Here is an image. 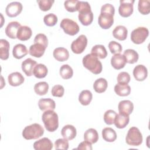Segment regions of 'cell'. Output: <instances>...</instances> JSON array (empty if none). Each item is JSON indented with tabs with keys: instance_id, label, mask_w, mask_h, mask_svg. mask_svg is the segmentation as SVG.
I'll use <instances>...</instances> for the list:
<instances>
[{
	"instance_id": "4fadbf2b",
	"label": "cell",
	"mask_w": 150,
	"mask_h": 150,
	"mask_svg": "<svg viewBox=\"0 0 150 150\" xmlns=\"http://www.w3.org/2000/svg\"><path fill=\"white\" fill-rule=\"evenodd\" d=\"M53 146L52 142L46 137L42 138L33 144V148L35 150H50Z\"/></svg>"
},
{
	"instance_id": "f1b7e54d",
	"label": "cell",
	"mask_w": 150,
	"mask_h": 150,
	"mask_svg": "<svg viewBox=\"0 0 150 150\" xmlns=\"http://www.w3.org/2000/svg\"><path fill=\"white\" fill-rule=\"evenodd\" d=\"M102 137L105 141L112 142L117 139V134L112 128L106 127L102 130Z\"/></svg>"
},
{
	"instance_id": "9c48e42d",
	"label": "cell",
	"mask_w": 150,
	"mask_h": 150,
	"mask_svg": "<svg viewBox=\"0 0 150 150\" xmlns=\"http://www.w3.org/2000/svg\"><path fill=\"white\" fill-rule=\"evenodd\" d=\"M87 45V38L84 35H80L71 44V49L74 53L80 54L84 52Z\"/></svg>"
},
{
	"instance_id": "b9f144b4",
	"label": "cell",
	"mask_w": 150,
	"mask_h": 150,
	"mask_svg": "<svg viewBox=\"0 0 150 150\" xmlns=\"http://www.w3.org/2000/svg\"><path fill=\"white\" fill-rule=\"evenodd\" d=\"M77 0H67L64 1V6L67 11L70 12H74L77 11Z\"/></svg>"
},
{
	"instance_id": "ffe728a7",
	"label": "cell",
	"mask_w": 150,
	"mask_h": 150,
	"mask_svg": "<svg viewBox=\"0 0 150 150\" xmlns=\"http://www.w3.org/2000/svg\"><path fill=\"white\" fill-rule=\"evenodd\" d=\"M38 106L42 111L54 110L56 108V104L52 98H40L38 101Z\"/></svg>"
},
{
	"instance_id": "4316f807",
	"label": "cell",
	"mask_w": 150,
	"mask_h": 150,
	"mask_svg": "<svg viewBox=\"0 0 150 150\" xmlns=\"http://www.w3.org/2000/svg\"><path fill=\"white\" fill-rule=\"evenodd\" d=\"M10 45L8 40L1 39L0 40V58L2 60H7L9 57Z\"/></svg>"
},
{
	"instance_id": "8fae6325",
	"label": "cell",
	"mask_w": 150,
	"mask_h": 150,
	"mask_svg": "<svg viewBox=\"0 0 150 150\" xmlns=\"http://www.w3.org/2000/svg\"><path fill=\"white\" fill-rule=\"evenodd\" d=\"M22 5L19 2H12L8 4L5 9V12L7 16L13 18L19 15L22 11Z\"/></svg>"
},
{
	"instance_id": "4dcf8cb0",
	"label": "cell",
	"mask_w": 150,
	"mask_h": 150,
	"mask_svg": "<svg viewBox=\"0 0 150 150\" xmlns=\"http://www.w3.org/2000/svg\"><path fill=\"white\" fill-rule=\"evenodd\" d=\"M48 72L47 67L42 63L37 64L33 71V74L38 79H42L46 76Z\"/></svg>"
},
{
	"instance_id": "f35d334b",
	"label": "cell",
	"mask_w": 150,
	"mask_h": 150,
	"mask_svg": "<svg viewBox=\"0 0 150 150\" xmlns=\"http://www.w3.org/2000/svg\"><path fill=\"white\" fill-rule=\"evenodd\" d=\"M117 112L112 110H108L104 114V121L108 125H112L114 122Z\"/></svg>"
},
{
	"instance_id": "7402d4cb",
	"label": "cell",
	"mask_w": 150,
	"mask_h": 150,
	"mask_svg": "<svg viewBox=\"0 0 150 150\" xmlns=\"http://www.w3.org/2000/svg\"><path fill=\"white\" fill-rule=\"evenodd\" d=\"M129 117L128 115L124 114L123 113L119 112L118 114H117L114 122L115 126L120 129L125 128L129 123Z\"/></svg>"
},
{
	"instance_id": "cb8c5ba5",
	"label": "cell",
	"mask_w": 150,
	"mask_h": 150,
	"mask_svg": "<svg viewBox=\"0 0 150 150\" xmlns=\"http://www.w3.org/2000/svg\"><path fill=\"white\" fill-rule=\"evenodd\" d=\"M32 35V31L30 27L28 26H21L17 32V38L22 41L29 39Z\"/></svg>"
},
{
	"instance_id": "d4e9b609",
	"label": "cell",
	"mask_w": 150,
	"mask_h": 150,
	"mask_svg": "<svg viewBox=\"0 0 150 150\" xmlns=\"http://www.w3.org/2000/svg\"><path fill=\"white\" fill-rule=\"evenodd\" d=\"M28 53V50L25 45L19 43L14 46L12 50L13 57L17 59H21Z\"/></svg>"
},
{
	"instance_id": "9a60e30c",
	"label": "cell",
	"mask_w": 150,
	"mask_h": 150,
	"mask_svg": "<svg viewBox=\"0 0 150 150\" xmlns=\"http://www.w3.org/2000/svg\"><path fill=\"white\" fill-rule=\"evenodd\" d=\"M36 64L37 62L35 60L31 58H28L22 62L21 64L22 70L27 76H31L33 74V69Z\"/></svg>"
},
{
	"instance_id": "44dd1931",
	"label": "cell",
	"mask_w": 150,
	"mask_h": 150,
	"mask_svg": "<svg viewBox=\"0 0 150 150\" xmlns=\"http://www.w3.org/2000/svg\"><path fill=\"white\" fill-rule=\"evenodd\" d=\"M53 57L56 60L59 62H64L69 57V53L64 47H57L53 52Z\"/></svg>"
},
{
	"instance_id": "c3c4849f",
	"label": "cell",
	"mask_w": 150,
	"mask_h": 150,
	"mask_svg": "<svg viewBox=\"0 0 150 150\" xmlns=\"http://www.w3.org/2000/svg\"><path fill=\"white\" fill-rule=\"evenodd\" d=\"M93 148L91 146V144L87 141H83L80 144H79L78 147L76 149H87V150H92Z\"/></svg>"
},
{
	"instance_id": "6da1fadb",
	"label": "cell",
	"mask_w": 150,
	"mask_h": 150,
	"mask_svg": "<svg viewBox=\"0 0 150 150\" xmlns=\"http://www.w3.org/2000/svg\"><path fill=\"white\" fill-rule=\"evenodd\" d=\"M115 13L114 6L111 4H105L101 8V13L98 18L100 26L104 29H109L114 23V15Z\"/></svg>"
},
{
	"instance_id": "1f68e13d",
	"label": "cell",
	"mask_w": 150,
	"mask_h": 150,
	"mask_svg": "<svg viewBox=\"0 0 150 150\" xmlns=\"http://www.w3.org/2000/svg\"><path fill=\"white\" fill-rule=\"evenodd\" d=\"M91 53L101 59L105 58L107 56V52L105 47L101 45L94 46L91 50Z\"/></svg>"
},
{
	"instance_id": "d6a6232c",
	"label": "cell",
	"mask_w": 150,
	"mask_h": 150,
	"mask_svg": "<svg viewBox=\"0 0 150 150\" xmlns=\"http://www.w3.org/2000/svg\"><path fill=\"white\" fill-rule=\"evenodd\" d=\"M114 91L119 96H127L131 93V87L128 84L118 83L114 86Z\"/></svg>"
},
{
	"instance_id": "8d00e7d4",
	"label": "cell",
	"mask_w": 150,
	"mask_h": 150,
	"mask_svg": "<svg viewBox=\"0 0 150 150\" xmlns=\"http://www.w3.org/2000/svg\"><path fill=\"white\" fill-rule=\"evenodd\" d=\"M59 73L63 79H69L73 75V70L69 64H63L60 68Z\"/></svg>"
},
{
	"instance_id": "7bdbcfd3",
	"label": "cell",
	"mask_w": 150,
	"mask_h": 150,
	"mask_svg": "<svg viewBox=\"0 0 150 150\" xmlns=\"http://www.w3.org/2000/svg\"><path fill=\"white\" fill-rule=\"evenodd\" d=\"M117 80L118 83L119 84H128V83L130 81L131 77L128 73L126 71H122L118 74Z\"/></svg>"
},
{
	"instance_id": "ee69618b",
	"label": "cell",
	"mask_w": 150,
	"mask_h": 150,
	"mask_svg": "<svg viewBox=\"0 0 150 150\" xmlns=\"http://www.w3.org/2000/svg\"><path fill=\"white\" fill-rule=\"evenodd\" d=\"M37 2L38 3L40 10L43 11H47L51 8L54 1L52 0H38L37 1Z\"/></svg>"
},
{
	"instance_id": "836d02e7",
	"label": "cell",
	"mask_w": 150,
	"mask_h": 150,
	"mask_svg": "<svg viewBox=\"0 0 150 150\" xmlns=\"http://www.w3.org/2000/svg\"><path fill=\"white\" fill-rule=\"evenodd\" d=\"M107 86V81L104 78H99L97 79L93 84L94 90L98 93H104L106 90Z\"/></svg>"
},
{
	"instance_id": "5b68a950",
	"label": "cell",
	"mask_w": 150,
	"mask_h": 150,
	"mask_svg": "<svg viewBox=\"0 0 150 150\" xmlns=\"http://www.w3.org/2000/svg\"><path fill=\"white\" fill-rule=\"evenodd\" d=\"M44 134L43 128L38 123H34L25 127L22 131L23 137L27 140L36 139Z\"/></svg>"
},
{
	"instance_id": "e0dca14e",
	"label": "cell",
	"mask_w": 150,
	"mask_h": 150,
	"mask_svg": "<svg viewBox=\"0 0 150 150\" xmlns=\"http://www.w3.org/2000/svg\"><path fill=\"white\" fill-rule=\"evenodd\" d=\"M61 134L64 138L67 140H72L76 137L77 131L75 127L70 124H67L62 128Z\"/></svg>"
},
{
	"instance_id": "8992f818",
	"label": "cell",
	"mask_w": 150,
	"mask_h": 150,
	"mask_svg": "<svg viewBox=\"0 0 150 150\" xmlns=\"http://www.w3.org/2000/svg\"><path fill=\"white\" fill-rule=\"evenodd\" d=\"M142 135L139 129L136 127H131L125 137L126 143L131 146H139L142 142Z\"/></svg>"
},
{
	"instance_id": "f546056e",
	"label": "cell",
	"mask_w": 150,
	"mask_h": 150,
	"mask_svg": "<svg viewBox=\"0 0 150 150\" xmlns=\"http://www.w3.org/2000/svg\"><path fill=\"white\" fill-rule=\"evenodd\" d=\"M84 139L91 144L97 142L98 140V134L97 130L94 128H89L86 130L84 134Z\"/></svg>"
},
{
	"instance_id": "e575fe53",
	"label": "cell",
	"mask_w": 150,
	"mask_h": 150,
	"mask_svg": "<svg viewBox=\"0 0 150 150\" xmlns=\"http://www.w3.org/2000/svg\"><path fill=\"white\" fill-rule=\"evenodd\" d=\"M93 98L91 92L88 90H83L79 96V101L83 105H88Z\"/></svg>"
},
{
	"instance_id": "484cf974",
	"label": "cell",
	"mask_w": 150,
	"mask_h": 150,
	"mask_svg": "<svg viewBox=\"0 0 150 150\" xmlns=\"http://www.w3.org/2000/svg\"><path fill=\"white\" fill-rule=\"evenodd\" d=\"M113 36L120 40H124L127 38L128 30L127 28L122 25L116 26L112 31Z\"/></svg>"
},
{
	"instance_id": "277c9868",
	"label": "cell",
	"mask_w": 150,
	"mask_h": 150,
	"mask_svg": "<svg viewBox=\"0 0 150 150\" xmlns=\"http://www.w3.org/2000/svg\"><path fill=\"white\" fill-rule=\"evenodd\" d=\"M84 67L94 74H100L103 70V66L98 57L90 53L86 54L82 60Z\"/></svg>"
},
{
	"instance_id": "ba28073f",
	"label": "cell",
	"mask_w": 150,
	"mask_h": 150,
	"mask_svg": "<svg viewBox=\"0 0 150 150\" xmlns=\"http://www.w3.org/2000/svg\"><path fill=\"white\" fill-rule=\"evenodd\" d=\"M60 26L63 29L64 33L70 36L76 35L80 30L78 24L69 18H64L62 20Z\"/></svg>"
},
{
	"instance_id": "83f0119b",
	"label": "cell",
	"mask_w": 150,
	"mask_h": 150,
	"mask_svg": "<svg viewBox=\"0 0 150 150\" xmlns=\"http://www.w3.org/2000/svg\"><path fill=\"white\" fill-rule=\"evenodd\" d=\"M123 55L125 58L127 63L129 64H134L136 63L139 59L138 53L134 49H128L125 50L124 52Z\"/></svg>"
},
{
	"instance_id": "ab89813d",
	"label": "cell",
	"mask_w": 150,
	"mask_h": 150,
	"mask_svg": "<svg viewBox=\"0 0 150 150\" xmlns=\"http://www.w3.org/2000/svg\"><path fill=\"white\" fill-rule=\"evenodd\" d=\"M58 19L57 16L52 13L46 15L43 18V22L45 24L48 26H53L57 22Z\"/></svg>"
},
{
	"instance_id": "52a82bcc",
	"label": "cell",
	"mask_w": 150,
	"mask_h": 150,
	"mask_svg": "<svg viewBox=\"0 0 150 150\" xmlns=\"http://www.w3.org/2000/svg\"><path fill=\"white\" fill-rule=\"evenodd\" d=\"M149 35V30L145 27H138L131 33V40L135 44L142 43Z\"/></svg>"
},
{
	"instance_id": "5bb4252c",
	"label": "cell",
	"mask_w": 150,
	"mask_h": 150,
	"mask_svg": "<svg viewBox=\"0 0 150 150\" xmlns=\"http://www.w3.org/2000/svg\"><path fill=\"white\" fill-rule=\"evenodd\" d=\"M21 26V23L17 21L9 22L5 28V33L6 36L11 39L17 38V32Z\"/></svg>"
},
{
	"instance_id": "d6986e66",
	"label": "cell",
	"mask_w": 150,
	"mask_h": 150,
	"mask_svg": "<svg viewBox=\"0 0 150 150\" xmlns=\"http://www.w3.org/2000/svg\"><path fill=\"white\" fill-rule=\"evenodd\" d=\"M24 77L19 72L16 71L11 73L8 77L9 84L12 86H18L24 82Z\"/></svg>"
},
{
	"instance_id": "3957f363",
	"label": "cell",
	"mask_w": 150,
	"mask_h": 150,
	"mask_svg": "<svg viewBox=\"0 0 150 150\" xmlns=\"http://www.w3.org/2000/svg\"><path fill=\"white\" fill-rule=\"evenodd\" d=\"M42 120L47 131L54 132L58 128V115L53 110H50L45 111L42 115Z\"/></svg>"
},
{
	"instance_id": "ac0fdd59",
	"label": "cell",
	"mask_w": 150,
	"mask_h": 150,
	"mask_svg": "<svg viewBox=\"0 0 150 150\" xmlns=\"http://www.w3.org/2000/svg\"><path fill=\"white\" fill-rule=\"evenodd\" d=\"M119 112L129 115L133 111L134 104L129 100H122L118 105Z\"/></svg>"
},
{
	"instance_id": "7a4b0ae2",
	"label": "cell",
	"mask_w": 150,
	"mask_h": 150,
	"mask_svg": "<svg viewBox=\"0 0 150 150\" xmlns=\"http://www.w3.org/2000/svg\"><path fill=\"white\" fill-rule=\"evenodd\" d=\"M77 9L79 11L78 18L80 23L84 26L90 25L93 21V13L88 2L78 1Z\"/></svg>"
},
{
	"instance_id": "f6af8a7d",
	"label": "cell",
	"mask_w": 150,
	"mask_h": 150,
	"mask_svg": "<svg viewBox=\"0 0 150 150\" xmlns=\"http://www.w3.org/2000/svg\"><path fill=\"white\" fill-rule=\"evenodd\" d=\"M108 48L111 53L112 54L120 53L122 49L121 44L115 41H111L108 43Z\"/></svg>"
},
{
	"instance_id": "60d3db41",
	"label": "cell",
	"mask_w": 150,
	"mask_h": 150,
	"mask_svg": "<svg viewBox=\"0 0 150 150\" xmlns=\"http://www.w3.org/2000/svg\"><path fill=\"white\" fill-rule=\"evenodd\" d=\"M69 142L65 138L57 139L54 142V147L56 149L67 150L69 148Z\"/></svg>"
},
{
	"instance_id": "d590c367",
	"label": "cell",
	"mask_w": 150,
	"mask_h": 150,
	"mask_svg": "<svg viewBox=\"0 0 150 150\" xmlns=\"http://www.w3.org/2000/svg\"><path fill=\"white\" fill-rule=\"evenodd\" d=\"M49 89V84L45 81H40L35 84L34 86L35 92L39 96L45 95Z\"/></svg>"
},
{
	"instance_id": "2e32d148",
	"label": "cell",
	"mask_w": 150,
	"mask_h": 150,
	"mask_svg": "<svg viewBox=\"0 0 150 150\" xmlns=\"http://www.w3.org/2000/svg\"><path fill=\"white\" fill-rule=\"evenodd\" d=\"M126 63L124 56L120 53L115 54L111 59V66L116 70H120L124 67Z\"/></svg>"
},
{
	"instance_id": "74e56055",
	"label": "cell",
	"mask_w": 150,
	"mask_h": 150,
	"mask_svg": "<svg viewBox=\"0 0 150 150\" xmlns=\"http://www.w3.org/2000/svg\"><path fill=\"white\" fill-rule=\"evenodd\" d=\"M138 9L142 15H147L150 12V1L149 0H139Z\"/></svg>"
},
{
	"instance_id": "7c38bea8",
	"label": "cell",
	"mask_w": 150,
	"mask_h": 150,
	"mask_svg": "<svg viewBox=\"0 0 150 150\" xmlns=\"http://www.w3.org/2000/svg\"><path fill=\"white\" fill-rule=\"evenodd\" d=\"M133 75L136 80L144 81L148 76L147 68L142 64H138L133 70Z\"/></svg>"
},
{
	"instance_id": "603a6c76",
	"label": "cell",
	"mask_w": 150,
	"mask_h": 150,
	"mask_svg": "<svg viewBox=\"0 0 150 150\" xmlns=\"http://www.w3.org/2000/svg\"><path fill=\"white\" fill-rule=\"evenodd\" d=\"M46 49V47H45L42 44L34 43L30 46L29 53L31 56L39 58L44 54Z\"/></svg>"
},
{
	"instance_id": "7dc6e473",
	"label": "cell",
	"mask_w": 150,
	"mask_h": 150,
	"mask_svg": "<svg viewBox=\"0 0 150 150\" xmlns=\"http://www.w3.org/2000/svg\"><path fill=\"white\" fill-rule=\"evenodd\" d=\"M64 88L62 85L57 84L52 87L51 93L53 96L62 97L64 95Z\"/></svg>"
},
{
	"instance_id": "bcb514c9",
	"label": "cell",
	"mask_w": 150,
	"mask_h": 150,
	"mask_svg": "<svg viewBox=\"0 0 150 150\" xmlns=\"http://www.w3.org/2000/svg\"><path fill=\"white\" fill-rule=\"evenodd\" d=\"M34 43H40L47 48L48 45V39L43 33H39L36 35L34 39Z\"/></svg>"
},
{
	"instance_id": "30bf717a",
	"label": "cell",
	"mask_w": 150,
	"mask_h": 150,
	"mask_svg": "<svg viewBox=\"0 0 150 150\" xmlns=\"http://www.w3.org/2000/svg\"><path fill=\"white\" fill-rule=\"evenodd\" d=\"M134 2V0H121L120 1V5L118 8L119 14L124 18L131 16L133 13V4Z\"/></svg>"
}]
</instances>
